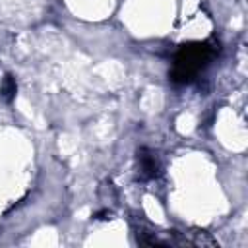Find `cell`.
I'll return each instance as SVG.
<instances>
[{
	"label": "cell",
	"instance_id": "obj_3",
	"mask_svg": "<svg viewBox=\"0 0 248 248\" xmlns=\"http://www.w3.org/2000/svg\"><path fill=\"white\" fill-rule=\"evenodd\" d=\"M16 93H17V83H16V78L12 74H6L4 76V81H2V87H0V95L6 103H12L16 99Z\"/></svg>",
	"mask_w": 248,
	"mask_h": 248
},
{
	"label": "cell",
	"instance_id": "obj_1",
	"mask_svg": "<svg viewBox=\"0 0 248 248\" xmlns=\"http://www.w3.org/2000/svg\"><path fill=\"white\" fill-rule=\"evenodd\" d=\"M217 46L213 43H186L178 48L172 60V70H170V81L182 85L190 83L196 79V76L207 68V64L213 60L217 54Z\"/></svg>",
	"mask_w": 248,
	"mask_h": 248
},
{
	"label": "cell",
	"instance_id": "obj_2",
	"mask_svg": "<svg viewBox=\"0 0 248 248\" xmlns=\"http://www.w3.org/2000/svg\"><path fill=\"white\" fill-rule=\"evenodd\" d=\"M138 172L141 180H153L159 176L161 172V163L155 157L153 151H149L147 147L138 149Z\"/></svg>",
	"mask_w": 248,
	"mask_h": 248
}]
</instances>
